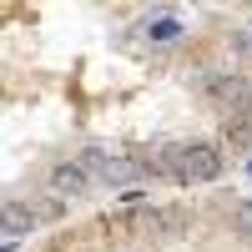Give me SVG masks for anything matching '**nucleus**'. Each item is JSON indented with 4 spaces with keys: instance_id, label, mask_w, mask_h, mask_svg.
I'll return each instance as SVG.
<instances>
[{
    "instance_id": "20e7f679",
    "label": "nucleus",
    "mask_w": 252,
    "mask_h": 252,
    "mask_svg": "<svg viewBox=\"0 0 252 252\" xmlns=\"http://www.w3.org/2000/svg\"><path fill=\"white\" fill-rule=\"evenodd\" d=\"M86 187H91V172L81 161H61L56 172H51V192L66 202V197H86Z\"/></svg>"
},
{
    "instance_id": "f03ea898",
    "label": "nucleus",
    "mask_w": 252,
    "mask_h": 252,
    "mask_svg": "<svg viewBox=\"0 0 252 252\" xmlns=\"http://www.w3.org/2000/svg\"><path fill=\"white\" fill-rule=\"evenodd\" d=\"M81 166H86L91 177H101L106 187H131L136 177H146L136 157H111V152H101V146H91V152L81 157Z\"/></svg>"
},
{
    "instance_id": "6e6552de",
    "label": "nucleus",
    "mask_w": 252,
    "mask_h": 252,
    "mask_svg": "<svg viewBox=\"0 0 252 252\" xmlns=\"http://www.w3.org/2000/svg\"><path fill=\"white\" fill-rule=\"evenodd\" d=\"M31 212H35V222H56L61 212H66V202L61 197H40V202H31Z\"/></svg>"
},
{
    "instance_id": "f257e3e1",
    "label": "nucleus",
    "mask_w": 252,
    "mask_h": 252,
    "mask_svg": "<svg viewBox=\"0 0 252 252\" xmlns=\"http://www.w3.org/2000/svg\"><path fill=\"white\" fill-rule=\"evenodd\" d=\"M166 177L172 182H212L222 172V157H217V146H207V141H177V146H166Z\"/></svg>"
},
{
    "instance_id": "1a4fd4ad",
    "label": "nucleus",
    "mask_w": 252,
    "mask_h": 252,
    "mask_svg": "<svg viewBox=\"0 0 252 252\" xmlns=\"http://www.w3.org/2000/svg\"><path fill=\"white\" fill-rule=\"evenodd\" d=\"M232 222H237V232H242V237H252V202L237 207V217H232Z\"/></svg>"
},
{
    "instance_id": "39448f33",
    "label": "nucleus",
    "mask_w": 252,
    "mask_h": 252,
    "mask_svg": "<svg viewBox=\"0 0 252 252\" xmlns=\"http://www.w3.org/2000/svg\"><path fill=\"white\" fill-rule=\"evenodd\" d=\"M0 227H5V237H26L31 227H35L31 202H5V212H0Z\"/></svg>"
},
{
    "instance_id": "0eeeda50",
    "label": "nucleus",
    "mask_w": 252,
    "mask_h": 252,
    "mask_svg": "<svg viewBox=\"0 0 252 252\" xmlns=\"http://www.w3.org/2000/svg\"><path fill=\"white\" fill-rule=\"evenodd\" d=\"M227 141H232V146H252V111L227 121Z\"/></svg>"
},
{
    "instance_id": "423d86ee",
    "label": "nucleus",
    "mask_w": 252,
    "mask_h": 252,
    "mask_svg": "<svg viewBox=\"0 0 252 252\" xmlns=\"http://www.w3.org/2000/svg\"><path fill=\"white\" fill-rule=\"evenodd\" d=\"M146 35H152V40H177L182 35V20L177 15H157V20H146Z\"/></svg>"
},
{
    "instance_id": "9d476101",
    "label": "nucleus",
    "mask_w": 252,
    "mask_h": 252,
    "mask_svg": "<svg viewBox=\"0 0 252 252\" xmlns=\"http://www.w3.org/2000/svg\"><path fill=\"white\" fill-rule=\"evenodd\" d=\"M237 51H242V56H252V31H242V35H237Z\"/></svg>"
},
{
    "instance_id": "7ed1b4c3",
    "label": "nucleus",
    "mask_w": 252,
    "mask_h": 252,
    "mask_svg": "<svg viewBox=\"0 0 252 252\" xmlns=\"http://www.w3.org/2000/svg\"><path fill=\"white\" fill-rule=\"evenodd\" d=\"M207 96H212L222 111H232V116L252 111V81H242V76H212L207 81Z\"/></svg>"
}]
</instances>
